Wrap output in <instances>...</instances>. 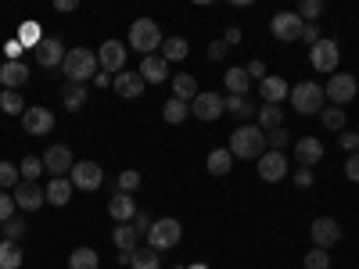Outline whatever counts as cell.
Wrapping results in <instances>:
<instances>
[{
	"label": "cell",
	"instance_id": "cell-1",
	"mask_svg": "<svg viewBox=\"0 0 359 269\" xmlns=\"http://www.w3.org/2000/svg\"><path fill=\"white\" fill-rule=\"evenodd\" d=\"M230 155L245 162H259L266 155V133L259 126H237L230 133Z\"/></svg>",
	"mask_w": 359,
	"mask_h": 269
},
{
	"label": "cell",
	"instance_id": "cell-2",
	"mask_svg": "<svg viewBox=\"0 0 359 269\" xmlns=\"http://www.w3.org/2000/svg\"><path fill=\"white\" fill-rule=\"evenodd\" d=\"M62 69H65V79H69V83H79V86L101 72L97 54H94V50H86V47H72V50H65Z\"/></svg>",
	"mask_w": 359,
	"mask_h": 269
},
{
	"label": "cell",
	"instance_id": "cell-3",
	"mask_svg": "<svg viewBox=\"0 0 359 269\" xmlns=\"http://www.w3.org/2000/svg\"><path fill=\"white\" fill-rule=\"evenodd\" d=\"M162 29H158V22L155 18H137L133 25H130V47L137 50V54H155V50H162Z\"/></svg>",
	"mask_w": 359,
	"mask_h": 269
},
{
	"label": "cell",
	"instance_id": "cell-4",
	"mask_svg": "<svg viewBox=\"0 0 359 269\" xmlns=\"http://www.w3.org/2000/svg\"><path fill=\"white\" fill-rule=\"evenodd\" d=\"M287 101L294 104L298 115H320L323 111V86L320 83H309V79L306 83H294Z\"/></svg>",
	"mask_w": 359,
	"mask_h": 269
},
{
	"label": "cell",
	"instance_id": "cell-5",
	"mask_svg": "<svg viewBox=\"0 0 359 269\" xmlns=\"http://www.w3.org/2000/svg\"><path fill=\"white\" fill-rule=\"evenodd\" d=\"M180 237H184V226H180V219L162 216V219L151 223V230H147V248H151V251H169V248L180 244Z\"/></svg>",
	"mask_w": 359,
	"mask_h": 269
},
{
	"label": "cell",
	"instance_id": "cell-6",
	"mask_svg": "<svg viewBox=\"0 0 359 269\" xmlns=\"http://www.w3.org/2000/svg\"><path fill=\"white\" fill-rule=\"evenodd\" d=\"M355 94H359V83H355V76H352V72H334V76H331V83L323 86V97L331 101V104H338V108H341V104H348Z\"/></svg>",
	"mask_w": 359,
	"mask_h": 269
},
{
	"label": "cell",
	"instance_id": "cell-7",
	"mask_svg": "<svg viewBox=\"0 0 359 269\" xmlns=\"http://www.w3.org/2000/svg\"><path fill=\"white\" fill-rule=\"evenodd\" d=\"M302 29L306 22L298 18V11H277L273 22H269V33H273L280 43H294V40H302Z\"/></svg>",
	"mask_w": 359,
	"mask_h": 269
},
{
	"label": "cell",
	"instance_id": "cell-8",
	"mask_svg": "<svg viewBox=\"0 0 359 269\" xmlns=\"http://www.w3.org/2000/svg\"><path fill=\"white\" fill-rule=\"evenodd\" d=\"M338 57H341V50H338V43H334V40H323V36H320V43H313V47H309V62H313V69H316V72L334 76V72H338Z\"/></svg>",
	"mask_w": 359,
	"mask_h": 269
},
{
	"label": "cell",
	"instance_id": "cell-9",
	"mask_svg": "<svg viewBox=\"0 0 359 269\" xmlns=\"http://www.w3.org/2000/svg\"><path fill=\"white\" fill-rule=\"evenodd\" d=\"M69 179H72L76 191H90V194H94L104 184V169L97 162H76L72 172H69Z\"/></svg>",
	"mask_w": 359,
	"mask_h": 269
},
{
	"label": "cell",
	"instance_id": "cell-10",
	"mask_svg": "<svg viewBox=\"0 0 359 269\" xmlns=\"http://www.w3.org/2000/svg\"><path fill=\"white\" fill-rule=\"evenodd\" d=\"M191 115H194V118H201V123H216V118H223V115H226L223 97H219V94H212V90H201V94L191 101Z\"/></svg>",
	"mask_w": 359,
	"mask_h": 269
},
{
	"label": "cell",
	"instance_id": "cell-11",
	"mask_svg": "<svg viewBox=\"0 0 359 269\" xmlns=\"http://www.w3.org/2000/svg\"><path fill=\"white\" fill-rule=\"evenodd\" d=\"M97 65H101V72H108V76L126 72V47L118 43V40H104L101 50H97Z\"/></svg>",
	"mask_w": 359,
	"mask_h": 269
},
{
	"label": "cell",
	"instance_id": "cell-12",
	"mask_svg": "<svg viewBox=\"0 0 359 269\" xmlns=\"http://www.w3.org/2000/svg\"><path fill=\"white\" fill-rule=\"evenodd\" d=\"M72 165H76V158H72V151H69V144H50L47 151H43V169L50 172V179L72 172Z\"/></svg>",
	"mask_w": 359,
	"mask_h": 269
},
{
	"label": "cell",
	"instance_id": "cell-13",
	"mask_svg": "<svg viewBox=\"0 0 359 269\" xmlns=\"http://www.w3.org/2000/svg\"><path fill=\"white\" fill-rule=\"evenodd\" d=\"M309 233H313V244L316 248H334L338 241H341V226H338V219H331V216H320V219H313V226H309Z\"/></svg>",
	"mask_w": 359,
	"mask_h": 269
},
{
	"label": "cell",
	"instance_id": "cell-14",
	"mask_svg": "<svg viewBox=\"0 0 359 269\" xmlns=\"http://www.w3.org/2000/svg\"><path fill=\"white\" fill-rule=\"evenodd\" d=\"M11 198H15V205L22 208V212H40V208L47 205V194H43V187L40 184H22L11 191Z\"/></svg>",
	"mask_w": 359,
	"mask_h": 269
},
{
	"label": "cell",
	"instance_id": "cell-15",
	"mask_svg": "<svg viewBox=\"0 0 359 269\" xmlns=\"http://www.w3.org/2000/svg\"><path fill=\"white\" fill-rule=\"evenodd\" d=\"M22 130L29 133V137H43V133H50L54 130V111L50 108H25V115H22Z\"/></svg>",
	"mask_w": 359,
	"mask_h": 269
},
{
	"label": "cell",
	"instance_id": "cell-16",
	"mask_svg": "<svg viewBox=\"0 0 359 269\" xmlns=\"http://www.w3.org/2000/svg\"><path fill=\"white\" fill-rule=\"evenodd\" d=\"M259 176H262V184H280V179L287 176V158L284 151H266L259 158Z\"/></svg>",
	"mask_w": 359,
	"mask_h": 269
},
{
	"label": "cell",
	"instance_id": "cell-17",
	"mask_svg": "<svg viewBox=\"0 0 359 269\" xmlns=\"http://www.w3.org/2000/svg\"><path fill=\"white\" fill-rule=\"evenodd\" d=\"M33 54H36V65L40 69H57V65L65 62V47H62V40H57V36H43V43Z\"/></svg>",
	"mask_w": 359,
	"mask_h": 269
},
{
	"label": "cell",
	"instance_id": "cell-18",
	"mask_svg": "<svg viewBox=\"0 0 359 269\" xmlns=\"http://www.w3.org/2000/svg\"><path fill=\"white\" fill-rule=\"evenodd\" d=\"M259 94H262V104H280L287 94H291V83L284 76H266L259 83Z\"/></svg>",
	"mask_w": 359,
	"mask_h": 269
},
{
	"label": "cell",
	"instance_id": "cell-19",
	"mask_svg": "<svg viewBox=\"0 0 359 269\" xmlns=\"http://www.w3.org/2000/svg\"><path fill=\"white\" fill-rule=\"evenodd\" d=\"M140 79H144V83H165V79H169V62H165L162 54L140 57Z\"/></svg>",
	"mask_w": 359,
	"mask_h": 269
},
{
	"label": "cell",
	"instance_id": "cell-20",
	"mask_svg": "<svg viewBox=\"0 0 359 269\" xmlns=\"http://www.w3.org/2000/svg\"><path fill=\"white\" fill-rule=\"evenodd\" d=\"M320 158H323V144L316 137H302V140L294 144V162L302 165V169H313Z\"/></svg>",
	"mask_w": 359,
	"mask_h": 269
},
{
	"label": "cell",
	"instance_id": "cell-21",
	"mask_svg": "<svg viewBox=\"0 0 359 269\" xmlns=\"http://www.w3.org/2000/svg\"><path fill=\"white\" fill-rule=\"evenodd\" d=\"M111 244L123 251V255H133V251L140 248V233L133 230V223H115V230H111Z\"/></svg>",
	"mask_w": 359,
	"mask_h": 269
},
{
	"label": "cell",
	"instance_id": "cell-22",
	"mask_svg": "<svg viewBox=\"0 0 359 269\" xmlns=\"http://www.w3.org/2000/svg\"><path fill=\"white\" fill-rule=\"evenodd\" d=\"M111 90H115L118 97L133 101V97L144 94V79H140V72H118V76L111 79Z\"/></svg>",
	"mask_w": 359,
	"mask_h": 269
},
{
	"label": "cell",
	"instance_id": "cell-23",
	"mask_svg": "<svg viewBox=\"0 0 359 269\" xmlns=\"http://www.w3.org/2000/svg\"><path fill=\"white\" fill-rule=\"evenodd\" d=\"M72 179L69 176H57V179H50V184L43 187V194H47V205H57V208H65L69 201H72Z\"/></svg>",
	"mask_w": 359,
	"mask_h": 269
},
{
	"label": "cell",
	"instance_id": "cell-24",
	"mask_svg": "<svg viewBox=\"0 0 359 269\" xmlns=\"http://www.w3.org/2000/svg\"><path fill=\"white\" fill-rule=\"evenodd\" d=\"M108 216H111L115 223H133V216H137L133 194H115V198L108 201Z\"/></svg>",
	"mask_w": 359,
	"mask_h": 269
},
{
	"label": "cell",
	"instance_id": "cell-25",
	"mask_svg": "<svg viewBox=\"0 0 359 269\" xmlns=\"http://www.w3.org/2000/svg\"><path fill=\"white\" fill-rule=\"evenodd\" d=\"M0 83H4V90H18L29 83V65L25 62H4L0 65Z\"/></svg>",
	"mask_w": 359,
	"mask_h": 269
},
{
	"label": "cell",
	"instance_id": "cell-26",
	"mask_svg": "<svg viewBox=\"0 0 359 269\" xmlns=\"http://www.w3.org/2000/svg\"><path fill=\"white\" fill-rule=\"evenodd\" d=\"M198 94H201V90H198V79H194L191 72L172 76V97H176V101H187V104H191Z\"/></svg>",
	"mask_w": 359,
	"mask_h": 269
},
{
	"label": "cell",
	"instance_id": "cell-27",
	"mask_svg": "<svg viewBox=\"0 0 359 269\" xmlns=\"http://www.w3.org/2000/svg\"><path fill=\"white\" fill-rule=\"evenodd\" d=\"M255 118H259V130L262 133H273V130H280L284 126V111H280V104H262L259 111H255Z\"/></svg>",
	"mask_w": 359,
	"mask_h": 269
},
{
	"label": "cell",
	"instance_id": "cell-28",
	"mask_svg": "<svg viewBox=\"0 0 359 269\" xmlns=\"http://www.w3.org/2000/svg\"><path fill=\"white\" fill-rule=\"evenodd\" d=\"M15 40H18L25 50H36V47L43 43V25H40V22H22L18 33H15Z\"/></svg>",
	"mask_w": 359,
	"mask_h": 269
},
{
	"label": "cell",
	"instance_id": "cell-29",
	"mask_svg": "<svg viewBox=\"0 0 359 269\" xmlns=\"http://www.w3.org/2000/svg\"><path fill=\"white\" fill-rule=\"evenodd\" d=\"M230 165H233L230 147H216V151H208V158H205V169L212 172V176H226V172H230Z\"/></svg>",
	"mask_w": 359,
	"mask_h": 269
},
{
	"label": "cell",
	"instance_id": "cell-30",
	"mask_svg": "<svg viewBox=\"0 0 359 269\" xmlns=\"http://www.w3.org/2000/svg\"><path fill=\"white\" fill-rule=\"evenodd\" d=\"M162 118H165L169 126L187 123V118H191V104H187V101H176V97H169V101H165V108H162Z\"/></svg>",
	"mask_w": 359,
	"mask_h": 269
},
{
	"label": "cell",
	"instance_id": "cell-31",
	"mask_svg": "<svg viewBox=\"0 0 359 269\" xmlns=\"http://www.w3.org/2000/svg\"><path fill=\"white\" fill-rule=\"evenodd\" d=\"M187 50H191V47H187V40H184V36H165L158 54L165 57V62H184V57H187Z\"/></svg>",
	"mask_w": 359,
	"mask_h": 269
},
{
	"label": "cell",
	"instance_id": "cell-32",
	"mask_svg": "<svg viewBox=\"0 0 359 269\" xmlns=\"http://www.w3.org/2000/svg\"><path fill=\"white\" fill-rule=\"evenodd\" d=\"M101 265V255L94 248H76L69 255V269H97Z\"/></svg>",
	"mask_w": 359,
	"mask_h": 269
},
{
	"label": "cell",
	"instance_id": "cell-33",
	"mask_svg": "<svg viewBox=\"0 0 359 269\" xmlns=\"http://www.w3.org/2000/svg\"><path fill=\"white\" fill-rule=\"evenodd\" d=\"M223 83L230 86V94H237V97H245V94H248V90H252V86H248L252 79H248V72H245V69H226V76H223Z\"/></svg>",
	"mask_w": 359,
	"mask_h": 269
},
{
	"label": "cell",
	"instance_id": "cell-34",
	"mask_svg": "<svg viewBox=\"0 0 359 269\" xmlns=\"http://www.w3.org/2000/svg\"><path fill=\"white\" fill-rule=\"evenodd\" d=\"M22 262H25V255L15 241H0V269H18Z\"/></svg>",
	"mask_w": 359,
	"mask_h": 269
},
{
	"label": "cell",
	"instance_id": "cell-35",
	"mask_svg": "<svg viewBox=\"0 0 359 269\" xmlns=\"http://www.w3.org/2000/svg\"><path fill=\"white\" fill-rule=\"evenodd\" d=\"M320 118H323V126H327V130H338V133H345V123H348L345 108H338V104H327V108L320 111Z\"/></svg>",
	"mask_w": 359,
	"mask_h": 269
},
{
	"label": "cell",
	"instance_id": "cell-36",
	"mask_svg": "<svg viewBox=\"0 0 359 269\" xmlns=\"http://www.w3.org/2000/svg\"><path fill=\"white\" fill-rule=\"evenodd\" d=\"M62 104H65V111H79L86 104V86H79V83L65 86L62 90Z\"/></svg>",
	"mask_w": 359,
	"mask_h": 269
},
{
	"label": "cell",
	"instance_id": "cell-37",
	"mask_svg": "<svg viewBox=\"0 0 359 269\" xmlns=\"http://www.w3.org/2000/svg\"><path fill=\"white\" fill-rule=\"evenodd\" d=\"M0 111L4 115H25V101L18 90H0Z\"/></svg>",
	"mask_w": 359,
	"mask_h": 269
},
{
	"label": "cell",
	"instance_id": "cell-38",
	"mask_svg": "<svg viewBox=\"0 0 359 269\" xmlns=\"http://www.w3.org/2000/svg\"><path fill=\"white\" fill-rule=\"evenodd\" d=\"M223 108H226L230 115H237V118H252V115H255V104H252L248 97H237V94L223 97Z\"/></svg>",
	"mask_w": 359,
	"mask_h": 269
},
{
	"label": "cell",
	"instance_id": "cell-39",
	"mask_svg": "<svg viewBox=\"0 0 359 269\" xmlns=\"http://www.w3.org/2000/svg\"><path fill=\"white\" fill-rule=\"evenodd\" d=\"M130 269H162V258L151 248H137L133 258H130Z\"/></svg>",
	"mask_w": 359,
	"mask_h": 269
},
{
	"label": "cell",
	"instance_id": "cell-40",
	"mask_svg": "<svg viewBox=\"0 0 359 269\" xmlns=\"http://www.w3.org/2000/svg\"><path fill=\"white\" fill-rule=\"evenodd\" d=\"M18 172H22V179H25V184H36V176H40V172H47V169H43V158L29 155V158L18 165Z\"/></svg>",
	"mask_w": 359,
	"mask_h": 269
},
{
	"label": "cell",
	"instance_id": "cell-41",
	"mask_svg": "<svg viewBox=\"0 0 359 269\" xmlns=\"http://www.w3.org/2000/svg\"><path fill=\"white\" fill-rule=\"evenodd\" d=\"M22 184V172H18V165H11V162H0V191H15Z\"/></svg>",
	"mask_w": 359,
	"mask_h": 269
},
{
	"label": "cell",
	"instance_id": "cell-42",
	"mask_svg": "<svg viewBox=\"0 0 359 269\" xmlns=\"http://www.w3.org/2000/svg\"><path fill=\"white\" fill-rule=\"evenodd\" d=\"M115 187H118V194H133L140 187V172L137 169H123V172H118V179H115Z\"/></svg>",
	"mask_w": 359,
	"mask_h": 269
},
{
	"label": "cell",
	"instance_id": "cell-43",
	"mask_svg": "<svg viewBox=\"0 0 359 269\" xmlns=\"http://www.w3.org/2000/svg\"><path fill=\"white\" fill-rule=\"evenodd\" d=\"M323 15V4L320 0H302V4H298V18H302L306 25L313 22V18H320Z\"/></svg>",
	"mask_w": 359,
	"mask_h": 269
},
{
	"label": "cell",
	"instance_id": "cell-44",
	"mask_svg": "<svg viewBox=\"0 0 359 269\" xmlns=\"http://www.w3.org/2000/svg\"><path fill=\"white\" fill-rule=\"evenodd\" d=\"M302 262H306V269H331V255H327L323 248H313Z\"/></svg>",
	"mask_w": 359,
	"mask_h": 269
},
{
	"label": "cell",
	"instance_id": "cell-45",
	"mask_svg": "<svg viewBox=\"0 0 359 269\" xmlns=\"http://www.w3.org/2000/svg\"><path fill=\"white\" fill-rule=\"evenodd\" d=\"M266 144H269V151H284V147L291 144V137H287V130L280 126V130H273V133H266Z\"/></svg>",
	"mask_w": 359,
	"mask_h": 269
},
{
	"label": "cell",
	"instance_id": "cell-46",
	"mask_svg": "<svg viewBox=\"0 0 359 269\" xmlns=\"http://www.w3.org/2000/svg\"><path fill=\"white\" fill-rule=\"evenodd\" d=\"M25 230H29V226H25V219H18V216L4 223V233H8V241H15V244H18L22 237H25Z\"/></svg>",
	"mask_w": 359,
	"mask_h": 269
},
{
	"label": "cell",
	"instance_id": "cell-47",
	"mask_svg": "<svg viewBox=\"0 0 359 269\" xmlns=\"http://www.w3.org/2000/svg\"><path fill=\"white\" fill-rule=\"evenodd\" d=\"M15 198L8 194V191H0V223H8V219H15Z\"/></svg>",
	"mask_w": 359,
	"mask_h": 269
},
{
	"label": "cell",
	"instance_id": "cell-48",
	"mask_svg": "<svg viewBox=\"0 0 359 269\" xmlns=\"http://www.w3.org/2000/svg\"><path fill=\"white\" fill-rule=\"evenodd\" d=\"M341 151H348V155H355L359 151V133H341Z\"/></svg>",
	"mask_w": 359,
	"mask_h": 269
},
{
	"label": "cell",
	"instance_id": "cell-49",
	"mask_svg": "<svg viewBox=\"0 0 359 269\" xmlns=\"http://www.w3.org/2000/svg\"><path fill=\"white\" fill-rule=\"evenodd\" d=\"M22 50H25V47H22V43H18L15 36H11V40L4 43V54H8V62H22Z\"/></svg>",
	"mask_w": 359,
	"mask_h": 269
},
{
	"label": "cell",
	"instance_id": "cell-50",
	"mask_svg": "<svg viewBox=\"0 0 359 269\" xmlns=\"http://www.w3.org/2000/svg\"><path fill=\"white\" fill-rule=\"evenodd\" d=\"M345 176L352 179V184H359V151L348 155V162H345Z\"/></svg>",
	"mask_w": 359,
	"mask_h": 269
},
{
	"label": "cell",
	"instance_id": "cell-51",
	"mask_svg": "<svg viewBox=\"0 0 359 269\" xmlns=\"http://www.w3.org/2000/svg\"><path fill=\"white\" fill-rule=\"evenodd\" d=\"M302 40H306L309 47H313V43H320V25H313V22H309V25L302 29Z\"/></svg>",
	"mask_w": 359,
	"mask_h": 269
},
{
	"label": "cell",
	"instance_id": "cell-52",
	"mask_svg": "<svg viewBox=\"0 0 359 269\" xmlns=\"http://www.w3.org/2000/svg\"><path fill=\"white\" fill-rule=\"evenodd\" d=\"M245 72H248V79H259V83L266 79V65H262V62H248Z\"/></svg>",
	"mask_w": 359,
	"mask_h": 269
},
{
	"label": "cell",
	"instance_id": "cell-53",
	"mask_svg": "<svg viewBox=\"0 0 359 269\" xmlns=\"http://www.w3.org/2000/svg\"><path fill=\"white\" fill-rule=\"evenodd\" d=\"M223 54H226V43H223V40H216V43H208V62H219Z\"/></svg>",
	"mask_w": 359,
	"mask_h": 269
},
{
	"label": "cell",
	"instance_id": "cell-54",
	"mask_svg": "<svg viewBox=\"0 0 359 269\" xmlns=\"http://www.w3.org/2000/svg\"><path fill=\"white\" fill-rule=\"evenodd\" d=\"M294 184L302 187V191H309V187H313V172H309V169H302V172H294Z\"/></svg>",
	"mask_w": 359,
	"mask_h": 269
},
{
	"label": "cell",
	"instance_id": "cell-55",
	"mask_svg": "<svg viewBox=\"0 0 359 269\" xmlns=\"http://www.w3.org/2000/svg\"><path fill=\"white\" fill-rule=\"evenodd\" d=\"M133 230H137V233H147V230H151V219H147L144 212H137V216H133Z\"/></svg>",
	"mask_w": 359,
	"mask_h": 269
},
{
	"label": "cell",
	"instance_id": "cell-56",
	"mask_svg": "<svg viewBox=\"0 0 359 269\" xmlns=\"http://www.w3.org/2000/svg\"><path fill=\"white\" fill-rule=\"evenodd\" d=\"M54 8H57V11H62V15H65V11H76L79 4H76V0H54Z\"/></svg>",
	"mask_w": 359,
	"mask_h": 269
},
{
	"label": "cell",
	"instance_id": "cell-57",
	"mask_svg": "<svg viewBox=\"0 0 359 269\" xmlns=\"http://www.w3.org/2000/svg\"><path fill=\"white\" fill-rule=\"evenodd\" d=\"M223 43H241V29H226V36H223Z\"/></svg>",
	"mask_w": 359,
	"mask_h": 269
},
{
	"label": "cell",
	"instance_id": "cell-58",
	"mask_svg": "<svg viewBox=\"0 0 359 269\" xmlns=\"http://www.w3.org/2000/svg\"><path fill=\"white\" fill-rule=\"evenodd\" d=\"M94 83H97L101 90H108V86H111V76H108V72H97V76H94Z\"/></svg>",
	"mask_w": 359,
	"mask_h": 269
}]
</instances>
